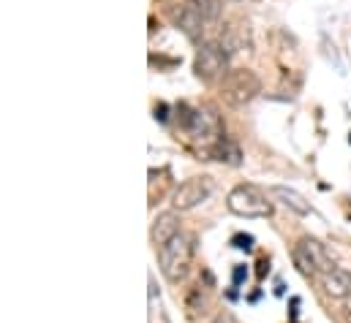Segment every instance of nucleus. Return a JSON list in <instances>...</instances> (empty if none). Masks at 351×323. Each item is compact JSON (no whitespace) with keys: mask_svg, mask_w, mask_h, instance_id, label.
<instances>
[{"mask_svg":"<svg viewBox=\"0 0 351 323\" xmlns=\"http://www.w3.org/2000/svg\"><path fill=\"white\" fill-rule=\"evenodd\" d=\"M177 114H180V128H182L185 139L193 147L210 153L221 139H226L223 120H221V114L213 106H193L191 109V106L182 103L177 109Z\"/></svg>","mask_w":351,"mask_h":323,"instance_id":"f257e3e1","label":"nucleus"},{"mask_svg":"<svg viewBox=\"0 0 351 323\" xmlns=\"http://www.w3.org/2000/svg\"><path fill=\"white\" fill-rule=\"evenodd\" d=\"M193 253H196V240L191 234L180 231L172 242L164 244L158 250V269H161V274L169 283L185 280V274L191 269V261H193Z\"/></svg>","mask_w":351,"mask_h":323,"instance_id":"f03ea898","label":"nucleus"},{"mask_svg":"<svg viewBox=\"0 0 351 323\" xmlns=\"http://www.w3.org/2000/svg\"><path fill=\"white\" fill-rule=\"evenodd\" d=\"M262 92V79L251 68H232L221 81V98L232 109L248 106Z\"/></svg>","mask_w":351,"mask_h":323,"instance_id":"7ed1b4c3","label":"nucleus"},{"mask_svg":"<svg viewBox=\"0 0 351 323\" xmlns=\"http://www.w3.org/2000/svg\"><path fill=\"white\" fill-rule=\"evenodd\" d=\"M229 60H232V55L218 41H204L196 49L193 74L202 81H223V77L229 74Z\"/></svg>","mask_w":351,"mask_h":323,"instance_id":"20e7f679","label":"nucleus"},{"mask_svg":"<svg viewBox=\"0 0 351 323\" xmlns=\"http://www.w3.org/2000/svg\"><path fill=\"white\" fill-rule=\"evenodd\" d=\"M229 212L240 218H269L272 215V201L264 196L256 185H237L226 196Z\"/></svg>","mask_w":351,"mask_h":323,"instance_id":"39448f33","label":"nucleus"},{"mask_svg":"<svg viewBox=\"0 0 351 323\" xmlns=\"http://www.w3.org/2000/svg\"><path fill=\"white\" fill-rule=\"evenodd\" d=\"M213 190H215L213 177H191V179L177 185L175 196H172V207H175V212L196 209L199 204H204L213 196Z\"/></svg>","mask_w":351,"mask_h":323,"instance_id":"423d86ee","label":"nucleus"},{"mask_svg":"<svg viewBox=\"0 0 351 323\" xmlns=\"http://www.w3.org/2000/svg\"><path fill=\"white\" fill-rule=\"evenodd\" d=\"M218 44L229 52V55H237V52H248L251 49V27L245 19H229L223 22L221 27V36H218Z\"/></svg>","mask_w":351,"mask_h":323,"instance_id":"0eeeda50","label":"nucleus"},{"mask_svg":"<svg viewBox=\"0 0 351 323\" xmlns=\"http://www.w3.org/2000/svg\"><path fill=\"white\" fill-rule=\"evenodd\" d=\"M180 231H182V229H180V215H177V212H161V215L153 220V226H150V240L161 250L164 244L172 242Z\"/></svg>","mask_w":351,"mask_h":323,"instance_id":"6e6552de","label":"nucleus"},{"mask_svg":"<svg viewBox=\"0 0 351 323\" xmlns=\"http://www.w3.org/2000/svg\"><path fill=\"white\" fill-rule=\"evenodd\" d=\"M319 283H322L324 294L332 296V299H349L351 296V272L343 266H335L332 272H324L319 277Z\"/></svg>","mask_w":351,"mask_h":323,"instance_id":"1a4fd4ad","label":"nucleus"},{"mask_svg":"<svg viewBox=\"0 0 351 323\" xmlns=\"http://www.w3.org/2000/svg\"><path fill=\"white\" fill-rule=\"evenodd\" d=\"M175 19H177V27H180L191 41L204 44L202 38L210 33V27H207V22H204V19H202L191 5H185V3H182V5H180V11L175 14Z\"/></svg>","mask_w":351,"mask_h":323,"instance_id":"9d476101","label":"nucleus"},{"mask_svg":"<svg viewBox=\"0 0 351 323\" xmlns=\"http://www.w3.org/2000/svg\"><path fill=\"white\" fill-rule=\"evenodd\" d=\"M300 247L311 255V261H313V266H316V272H319V277L324 274V272H332L335 269V261H332V255L327 253V247L319 242V240H311V237H305V240H300Z\"/></svg>","mask_w":351,"mask_h":323,"instance_id":"9b49d317","label":"nucleus"},{"mask_svg":"<svg viewBox=\"0 0 351 323\" xmlns=\"http://www.w3.org/2000/svg\"><path fill=\"white\" fill-rule=\"evenodd\" d=\"M185 5H191L204 22H207V27L213 30L218 22H221V16H223V0H182Z\"/></svg>","mask_w":351,"mask_h":323,"instance_id":"f8f14e48","label":"nucleus"},{"mask_svg":"<svg viewBox=\"0 0 351 323\" xmlns=\"http://www.w3.org/2000/svg\"><path fill=\"white\" fill-rule=\"evenodd\" d=\"M272 196H275V198H280L291 212H297V215H311V204H308V198H305L302 193H297L294 188L275 185V188H272Z\"/></svg>","mask_w":351,"mask_h":323,"instance_id":"ddd939ff","label":"nucleus"},{"mask_svg":"<svg viewBox=\"0 0 351 323\" xmlns=\"http://www.w3.org/2000/svg\"><path fill=\"white\" fill-rule=\"evenodd\" d=\"M207 155V161H218V163H226V166H240V158H243V153H240V147L232 142V139H221L210 153H204Z\"/></svg>","mask_w":351,"mask_h":323,"instance_id":"4468645a","label":"nucleus"},{"mask_svg":"<svg viewBox=\"0 0 351 323\" xmlns=\"http://www.w3.org/2000/svg\"><path fill=\"white\" fill-rule=\"evenodd\" d=\"M291 261H294V266L305 274V277H319V272H316V266H313V261H311V255L300 247V244H294V250H291Z\"/></svg>","mask_w":351,"mask_h":323,"instance_id":"2eb2a0df","label":"nucleus"},{"mask_svg":"<svg viewBox=\"0 0 351 323\" xmlns=\"http://www.w3.org/2000/svg\"><path fill=\"white\" fill-rule=\"evenodd\" d=\"M232 242H234V247H240V250H251V247H254V237H243V234H237Z\"/></svg>","mask_w":351,"mask_h":323,"instance_id":"dca6fc26","label":"nucleus"},{"mask_svg":"<svg viewBox=\"0 0 351 323\" xmlns=\"http://www.w3.org/2000/svg\"><path fill=\"white\" fill-rule=\"evenodd\" d=\"M245 274H248V269H245V266H237V269H234V283H243Z\"/></svg>","mask_w":351,"mask_h":323,"instance_id":"f3484780","label":"nucleus"},{"mask_svg":"<svg viewBox=\"0 0 351 323\" xmlns=\"http://www.w3.org/2000/svg\"><path fill=\"white\" fill-rule=\"evenodd\" d=\"M156 120H161V122L167 120V106H164V103H161V106H156Z\"/></svg>","mask_w":351,"mask_h":323,"instance_id":"a211bd4d","label":"nucleus"},{"mask_svg":"<svg viewBox=\"0 0 351 323\" xmlns=\"http://www.w3.org/2000/svg\"><path fill=\"white\" fill-rule=\"evenodd\" d=\"M213 323H229V321H226L223 315H218V318H213Z\"/></svg>","mask_w":351,"mask_h":323,"instance_id":"6ab92c4d","label":"nucleus"},{"mask_svg":"<svg viewBox=\"0 0 351 323\" xmlns=\"http://www.w3.org/2000/svg\"><path fill=\"white\" fill-rule=\"evenodd\" d=\"M346 313H349V318H351V296L346 299Z\"/></svg>","mask_w":351,"mask_h":323,"instance_id":"aec40b11","label":"nucleus"}]
</instances>
